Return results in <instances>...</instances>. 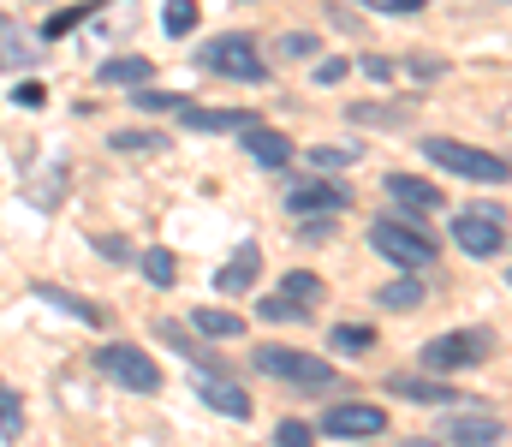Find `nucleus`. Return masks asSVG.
Masks as SVG:
<instances>
[{
	"mask_svg": "<svg viewBox=\"0 0 512 447\" xmlns=\"http://www.w3.org/2000/svg\"><path fill=\"white\" fill-rule=\"evenodd\" d=\"M256 370L298 388V394H328L334 388V364L310 358V352H292V346H256Z\"/></svg>",
	"mask_w": 512,
	"mask_h": 447,
	"instance_id": "obj_1",
	"label": "nucleus"
},
{
	"mask_svg": "<svg viewBox=\"0 0 512 447\" xmlns=\"http://www.w3.org/2000/svg\"><path fill=\"white\" fill-rule=\"evenodd\" d=\"M423 155L441 167V173H459V179H483V185H507V161L489 155V149H471V144H453V138H429Z\"/></svg>",
	"mask_w": 512,
	"mask_h": 447,
	"instance_id": "obj_2",
	"label": "nucleus"
},
{
	"mask_svg": "<svg viewBox=\"0 0 512 447\" xmlns=\"http://www.w3.org/2000/svg\"><path fill=\"white\" fill-rule=\"evenodd\" d=\"M96 370H102L108 382H120V388H131V394H155V388H161V364H155L149 352H137V346H126V340L102 346V352H96Z\"/></svg>",
	"mask_w": 512,
	"mask_h": 447,
	"instance_id": "obj_3",
	"label": "nucleus"
},
{
	"mask_svg": "<svg viewBox=\"0 0 512 447\" xmlns=\"http://www.w3.org/2000/svg\"><path fill=\"white\" fill-rule=\"evenodd\" d=\"M197 66H209V72H221V78H239V84H262V78H268V60L251 48V36H215V42L197 54Z\"/></svg>",
	"mask_w": 512,
	"mask_h": 447,
	"instance_id": "obj_4",
	"label": "nucleus"
},
{
	"mask_svg": "<svg viewBox=\"0 0 512 447\" xmlns=\"http://www.w3.org/2000/svg\"><path fill=\"white\" fill-rule=\"evenodd\" d=\"M453 245L465 251V257H501L507 251V221H501V209H465L459 221H453Z\"/></svg>",
	"mask_w": 512,
	"mask_h": 447,
	"instance_id": "obj_5",
	"label": "nucleus"
},
{
	"mask_svg": "<svg viewBox=\"0 0 512 447\" xmlns=\"http://www.w3.org/2000/svg\"><path fill=\"white\" fill-rule=\"evenodd\" d=\"M495 352V334L489 328H459V334H441L423 346V364L429 370H465V364H483Z\"/></svg>",
	"mask_w": 512,
	"mask_h": 447,
	"instance_id": "obj_6",
	"label": "nucleus"
},
{
	"mask_svg": "<svg viewBox=\"0 0 512 447\" xmlns=\"http://www.w3.org/2000/svg\"><path fill=\"white\" fill-rule=\"evenodd\" d=\"M370 245L382 251L393 269H429L435 263V239H423L417 227H399V221H376L370 227Z\"/></svg>",
	"mask_w": 512,
	"mask_h": 447,
	"instance_id": "obj_7",
	"label": "nucleus"
},
{
	"mask_svg": "<svg viewBox=\"0 0 512 447\" xmlns=\"http://www.w3.org/2000/svg\"><path fill=\"white\" fill-rule=\"evenodd\" d=\"M322 430L340 436V442H370V436H382L387 430V412L382 406H370V400H340V406L322 418Z\"/></svg>",
	"mask_w": 512,
	"mask_h": 447,
	"instance_id": "obj_8",
	"label": "nucleus"
},
{
	"mask_svg": "<svg viewBox=\"0 0 512 447\" xmlns=\"http://www.w3.org/2000/svg\"><path fill=\"white\" fill-rule=\"evenodd\" d=\"M346 203H352V191L346 185H328V179H298L286 191V209L292 215H340Z\"/></svg>",
	"mask_w": 512,
	"mask_h": 447,
	"instance_id": "obj_9",
	"label": "nucleus"
},
{
	"mask_svg": "<svg viewBox=\"0 0 512 447\" xmlns=\"http://www.w3.org/2000/svg\"><path fill=\"white\" fill-rule=\"evenodd\" d=\"M197 400H203L209 412H221V418H251V388H239V382H227V376H203V382H197Z\"/></svg>",
	"mask_w": 512,
	"mask_h": 447,
	"instance_id": "obj_10",
	"label": "nucleus"
},
{
	"mask_svg": "<svg viewBox=\"0 0 512 447\" xmlns=\"http://www.w3.org/2000/svg\"><path fill=\"white\" fill-rule=\"evenodd\" d=\"M387 197H393L399 209H411V215H435V209H441V191H435L429 179H417V173H393V179H387Z\"/></svg>",
	"mask_w": 512,
	"mask_h": 447,
	"instance_id": "obj_11",
	"label": "nucleus"
},
{
	"mask_svg": "<svg viewBox=\"0 0 512 447\" xmlns=\"http://www.w3.org/2000/svg\"><path fill=\"white\" fill-rule=\"evenodd\" d=\"M256 269H262V251H256V245H239V251H233V263H221V269H215V293H227V298L251 293Z\"/></svg>",
	"mask_w": 512,
	"mask_h": 447,
	"instance_id": "obj_12",
	"label": "nucleus"
},
{
	"mask_svg": "<svg viewBox=\"0 0 512 447\" xmlns=\"http://www.w3.org/2000/svg\"><path fill=\"white\" fill-rule=\"evenodd\" d=\"M179 120L191 132H251L256 126V114H245V108H179Z\"/></svg>",
	"mask_w": 512,
	"mask_h": 447,
	"instance_id": "obj_13",
	"label": "nucleus"
},
{
	"mask_svg": "<svg viewBox=\"0 0 512 447\" xmlns=\"http://www.w3.org/2000/svg\"><path fill=\"white\" fill-rule=\"evenodd\" d=\"M387 388L399 400H417V406H459V388L447 382H423V376H387Z\"/></svg>",
	"mask_w": 512,
	"mask_h": 447,
	"instance_id": "obj_14",
	"label": "nucleus"
},
{
	"mask_svg": "<svg viewBox=\"0 0 512 447\" xmlns=\"http://www.w3.org/2000/svg\"><path fill=\"white\" fill-rule=\"evenodd\" d=\"M36 60H42V48H30V36L12 18H0V72H18V66H36Z\"/></svg>",
	"mask_w": 512,
	"mask_h": 447,
	"instance_id": "obj_15",
	"label": "nucleus"
},
{
	"mask_svg": "<svg viewBox=\"0 0 512 447\" xmlns=\"http://www.w3.org/2000/svg\"><path fill=\"white\" fill-rule=\"evenodd\" d=\"M36 298H42V304H54V310H66V316H78L84 328H102V322H108V316H102V304L66 293V287H48V281H42V287H36Z\"/></svg>",
	"mask_w": 512,
	"mask_h": 447,
	"instance_id": "obj_16",
	"label": "nucleus"
},
{
	"mask_svg": "<svg viewBox=\"0 0 512 447\" xmlns=\"http://www.w3.org/2000/svg\"><path fill=\"white\" fill-rule=\"evenodd\" d=\"M501 418H459V424H447V442L453 447H501Z\"/></svg>",
	"mask_w": 512,
	"mask_h": 447,
	"instance_id": "obj_17",
	"label": "nucleus"
},
{
	"mask_svg": "<svg viewBox=\"0 0 512 447\" xmlns=\"http://www.w3.org/2000/svg\"><path fill=\"white\" fill-rule=\"evenodd\" d=\"M149 72H155V66H149L143 54H120V60H102V72H96V78H102V84H114V90H137V84H149Z\"/></svg>",
	"mask_w": 512,
	"mask_h": 447,
	"instance_id": "obj_18",
	"label": "nucleus"
},
{
	"mask_svg": "<svg viewBox=\"0 0 512 447\" xmlns=\"http://www.w3.org/2000/svg\"><path fill=\"white\" fill-rule=\"evenodd\" d=\"M245 149H251L262 167H286V155H292V138H280V132H268V126H251V132H239Z\"/></svg>",
	"mask_w": 512,
	"mask_h": 447,
	"instance_id": "obj_19",
	"label": "nucleus"
},
{
	"mask_svg": "<svg viewBox=\"0 0 512 447\" xmlns=\"http://www.w3.org/2000/svg\"><path fill=\"white\" fill-rule=\"evenodd\" d=\"M191 328L209 334V340H233V334H245V322H239L233 310H203V304L191 310Z\"/></svg>",
	"mask_w": 512,
	"mask_h": 447,
	"instance_id": "obj_20",
	"label": "nucleus"
},
{
	"mask_svg": "<svg viewBox=\"0 0 512 447\" xmlns=\"http://www.w3.org/2000/svg\"><path fill=\"white\" fill-rule=\"evenodd\" d=\"M328 340H334V352H340V358H364V352L376 346V328H364V322H340Z\"/></svg>",
	"mask_w": 512,
	"mask_h": 447,
	"instance_id": "obj_21",
	"label": "nucleus"
},
{
	"mask_svg": "<svg viewBox=\"0 0 512 447\" xmlns=\"http://www.w3.org/2000/svg\"><path fill=\"white\" fill-rule=\"evenodd\" d=\"M280 287H286L280 298H292V304H304V310H316V304H322V293H328V287H322V275H310V269H292Z\"/></svg>",
	"mask_w": 512,
	"mask_h": 447,
	"instance_id": "obj_22",
	"label": "nucleus"
},
{
	"mask_svg": "<svg viewBox=\"0 0 512 447\" xmlns=\"http://www.w3.org/2000/svg\"><path fill=\"white\" fill-rule=\"evenodd\" d=\"M382 310H417L423 304V281H411V275H399V281H387L382 293H376Z\"/></svg>",
	"mask_w": 512,
	"mask_h": 447,
	"instance_id": "obj_23",
	"label": "nucleus"
},
{
	"mask_svg": "<svg viewBox=\"0 0 512 447\" xmlns=\"http://www.w3.org/2000/svg\"><path fill=\"white\" fill-rule=\"evenodd\" d=\"M96 6H102V0H84V6H66V12H54V18L42 24V42H60L66 30H78V24H84V18H90Z\"/></svg>",
	"mask_w": 512,
	"mask_h": 447,
	"instance_id": "obj_24",
	"label": "nucleus"
},
{
	"mask_svg": "<svg viewBox=\"0 0 512 447\" xmlns=\"http://www.w3.org/2000/svg\"><path fill=\"white\" fill-rule=\"evenodd\" d=\"M143 275H149V287H173L179 281V257L155 245V251H143Z\"/></svg>",
	"mask_w": 512,
	"mask_h": 447,
	"instance_id": "obj_25",
	"label": "nucleus"
},
{
	"mask_svg": "<svg viewBox=\"0 0 512 447\" xmlns=\"http://www.w3.org/2000/svg\"><path fill=\"white\" fill-rule=\"evenodd\" d=\"M143 114H179L185 108V96H173V90H149V84H137V96H131Z\"/></svg>",
	"mask_w": 512,
	"mask_h": 447,
	"instance_id": "obj_26",
	"label": "nucleus"
},
{
	"mask_svg": "<svg viewBox=\"0 0 512 447\" xmlns=\"http://www.w3.org/2000/svg\"><path fill=\"white\" fill-rule=\"evenodd\" d=\"M161 24H167V36H191V24H197V0H167Z\"/></svg>",
	"mask_w": 512,
	"mask_h": 447,
	"instance_id": "obj_27",
	"label": "nucleus"
},
{
	"mask_svg": "<svg viewBox=\"0 0 512 447\" xmlns=\"http://www.w3.org/2000/svg\"><path fill=\"white\" fill-rule=\"evenodd\" d=\"M358 155H364V144H316V149H310V161H316V167H352Z\"/></svg>",
	"mask_w": 512,
	"mask_h": 447,
	"instance_id": "obj_28",
	"label": "nucleus"
},
{
	"mask_svg": "<svg viewBox=\"0 0 512 447\" xmlns=\"http://www.w3.org/2000/svg\"><path fill=\"white\" fill-rule=\"evenodd\" d=\"M316 48H322V42H316L310 30H286V36H280V54H286V60H316Z\"/></svg>",
	"mask_w": 512,
	"mask_h": 447,
	"instance_id": "obj_29",
	"label": "nucleus"
},
{
	"mask_svg": "<svg viewBox=\"0 0 512 447\" xmlns=\"http://www.w3.org/2000/svg\"><path fill=\"white\" fill-rule=\"evenodd\" d=\"M256 316H268V322H304L310 310H304V304H292V298H262V304H256Z\"/></svg>",
	"mask_w": 512,
	"mask_h": 447,
	"instance_id": "obj_30",
	"label": "nucleus"
},
{
	"mask_svg": "<svg viewBox=\"0 0 512 447\" xmlns=\"http://www.w3.org/2000/svg\"><path fill=\"white\" fill-rule=\"evenodd\" d=\"M0 430H6V436L24 430V406H18V394H12L6 382H0Z\"/></svg>",
	"mask_w": 512,
	"mask_h": 447,
	"instance_id": "obj_31",
	"label": "nucleus"
},
{
	"mask_svg": "<svg viewBox=\"0 0 512 447\" xmlns=\"http://www.w3.org/2000/svg\"><path fill=\"white\" fill-rule=\"evenodd\" d=\"M274 447H316V430L298 424V418H286V424L274 430Z\"/></svg>",
	"mask_w": 512,
	"mask_h": 447,
	"instance_id": "obj_32",
	"label": "nucleus"
},
{
	"mask_svg": "<svg viewBox=\"0 0 512 447\" xmlns=\"http://www.w3.org/2000/svg\"><path fill=\"white\" fill-rule=\"evenodd\" d=\"M108 144H114V149H161L167 138H161V132H114Z\"/></svg>",
	"mask_w": 512,
	"mask_h": 447,
	"instance_id": "obj_33",
	"label": "nucleus"
},
{
	"mask_svg": "<svg viewBox=\"0 0 512 447\" xmlns=\"http://www.w3.org/2000/svg\"><path fill=\"white\" fill-rule=\"evenodd\" d=\"M298 227H304V239H310V245L334 239V215H298Z\"/></svg>",
	"mask_w": 512,
	"mask_h": 447,
	"instance_id": "obj_34",
	"label": "nucleus"
},
{
	"mask_svg": "<svg viewBox=\"0 0 512 447\" xmlns=\"http://www.w3.org/2000/svg\"><path fill=\"white\" fill-rule=\"evenodd\" d=\"M352 120H382V126H405L411 108H352Z\"/></svg>",
	"mask_w": 512,
	"mask_h": 447,
	"instance_id": "obj_35",
	"label": "nucleus"
},
{
	"mask_svg": "<svg viewBox=\"0 0 512 447\" xmlns=\"http://www.w3.org/2000/svg\"><path fill=\"white\" fill-rule=\"evenodd\" d=\"M12 102H18V108H30V114H36V108H42V102H48V90H42V84H36V78H24V84H18V90H12Z\"/></svg>",
	"mask_w": 512,
	"mask_h": 447,
	"instance_id": "obj_36",
	"label": "nucleus"
},
{
	"mask_svg": "<svg viewBox=\"0 0 512 447\" xmlns=\"http://www.w3.org/2000/svg\"><path fill=\"white\" fill-rule=\"evenodd\" d=\"M96 251H102L108 263H126V257H131V245H126V239H114V233H102V239H96Z\"/></svg>",
	"mask_w": 512,
	"mask_h": 447,
	"instance_id": "obj_37",
	"label": "nucleus"
},
{
	"mask_svg": "<svg viewBox=\"0 0 512 447\" xmlns=\"http://www.w3.org/2000/svg\"><path fill=\"white\" fill-rule=\"evenodd\" d=\"M358 6H370V12H423L429 0H358Z\"/></svg>",
	"mask_w": 512,
	"mask_h": 447,
	"instance_id": "obj_38",
	"label": "nucleus"
},
{
	"mask_svg": "<svg viewBox=\"0 0 512 447\" xmlns=\"http://www.w3.org/2000/svg\"><path fill=\"white\" fill-rule=\"evenodd\" d=\"M340 78H346V60H322L316 66V84H340Z\"/></svg>",
	"mask_w": 512,
	"mask_h": 447,
	"instance_id": "obj_39",
	"label": "nucleus"
}]
</instances>
